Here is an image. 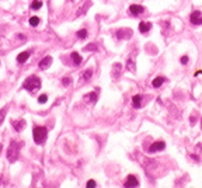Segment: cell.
Here are the masks:
<instances>
[{
	"mask_svg": "<svg viewBox=\"0 0 202 188\" xmlns=\"http://www.w3.org/2000/svg\"><path fill=\"white\" fill-rule=\"evenodd\" d=\"M41 87V80L36 76H30L24 83H23V89L28 90L30 93H35L36 90H39Z\"/></svg>",
	"mask_w": 202,
	"mask_h": 188,
	"instance_id": "obj_1",
	"label": "cell"
},
{
	"mask_svg": "<svg viewBox=\"0 0 202 188\" xmlns=\"http://www.w3.org/2000/svg\"><path fill=\"white\" fill-rule=\"evenodd\" d=\"M46 135H48V131L46 128L44 127H34L33 129V138H34V142L41 145L46 140Z\"/></svg>",
	"mask_w": 202,
	"mask_h": 188,
	"instance_id": "obj_2",
	"label": "cell"
},
{
	"mask_svg": "<svg viewBox=\"0 0 202 188\" xmlns=\"http://www.w3.org/2000/svg\"><path fill=\"white\" fill-rule=\"evenodd\" d=\"M21 145L20 142H11L10 143V147H8V153H7V157L10 161H16L20 156V150H21Z\"/></svg>",
	"mask_w": 202,
	"mask_h": 188,
	"instance_id": "obj_3",
	"label": "cell"
},
{
	"mask_svg": "<svg viewBox=\"0 0 202 188\" xmlns=\"http://www.w3.org/2000/svg\"><path fill=\"white\" fill-rule=\"evenodd\" d=\"M190 21L192 23V24H195V25L202 24V13H201V11H194V13H191Z\"/></svg>",
	"mask_w": 202,
	"mask_h": 188,
	"instance_id": "obj_4",
	"label": "cell"
},
{
	"mask_svg": "<svg viewBox=\"0 0 202 188\" xmlns=\"http://www.w3.org/2000/svg\"><path fill=\"white\" fill-rule=\"evenodd\" d=\"M164 147H166V143L163 142V140H160V142H154L153 145L149 147V152H150V153H154V152L163 150Z\"/></svg>",
	"mask_w": 202,
	"mask_h": 188,
	"instance_id": "obj_5",
	"label": "cell"
},
{
	"mask_svg": "<svg viewBox=\"0 0 202 188\" xmlns=\"http://www.w3.org/2000/svg\"><path fill=\"white\" fill-rule=\"evenodd\" d=\"M143 11H145V8L142 7V6H137V4H132V6L129 7V13L132 14V16H135V17L140 16Z\"/></svg>",
	"mask_w": 202,
	"mask_h": 188,
	"instance_id": "obj_6",
	"label": "cell"
},
{
	"mask_svg": "<svg viewBox=\"0 0 202 188\" xmlns=\"http://www.w3.org/2000/svg\"><path fill=\"white\" fill-rule=\"evenodd\" d=\"M139 183H137V178L135 176H128L125 181V187H137Z\"/></svg>",
	"mask_w": 202,
	"mask_h": 188,
	"instance_id": "obj_7",
	"label": "cell"
},
{
	"mask_svg": "<svg viewBox=\"0 0 202 188\" xmlns=\"http://www.w3.org/2000/svg\"><path fill=\"white\" fill-rule=\"evenodd\" d=\"M51 63H52V58H51V56H45L44 59L39 62V67H41V69H48L49 66H51Z\"/></svg>",
	"mask_w": 202,
	"mask_h": 188,
	"instance_id": "obj_8",
	"label": "cell"
},
{
	"mask_svg": "<svg viewBox=\"0 0 202 188\" xmlns=\"http://www.w3.org/2000/svg\"><path fill=\"white\" fill-rule=\"evenodd\" d=\"M13 127L17 132H20L23 128L25 127V121L24 119H17V121H13Z\"/></svg>",
	"mask_w": 202,
	"mask_h": 188,
	"instance_id": "obj_9",
	"label": "cell"
},
{
	"mask_svg": "<svg viewBox=\"0 0 202 188\" xmlns=\"http://www.w3.org/2000/svg\"><path fill=\"white\" fill-rule=\"evenodd\" d=\"M150 28H152V24L150 23H147V21H142L140 24H139V31L140 33H147V31H150Z\"/></svg>",
	"mask_w": 202,
	"mask_h": 188,
	"instance_id": "obj_10",
	"label": "cell"
},
{
	"mask_svg": "<svg viewBox=\"0 0 202 188\" xmlns=\"http://www.w3.org/2000/svg\"><path fill=\"white\" fill-rule=\"evenodd\" d=\"M30 58V52H21L18 56H17V62L18 63H24V62H27V59Z\"/></svg>",
	"mask_w": 202,
	"mask_h": 188,
	"instance_id": "obj_11",
	"label": "cell"
},
{
	"mask_svg": "<svg viewBox=\"0 0 202 188\" xmlns=\"http://www.w3.org/2000/svg\"><path fill=\"white\" fill-rule=\"evenodd\" d=\"M140 100H142L140 96H134V97H132V105H134L135 108H139V107H140Z\"/></svg>",
	"mask_w": 202,
	"mask_h": 188,
	"instance_id": "obj_12",
	"label": "cell"
},
{
	"mask_svg": "<svg viewBox=\"0 0 202 188\" xmlns=\"http://www.w3.org/2000/svg\"><path fill=\"white\" fill-rule=\"evenodd\" d=\"M72 59H73V63H74V65H80L81 63V56L77 52L72 53Z\"/></svg>",
	"mask_w": 202,
	"mask_h": 188,
	"instance_id": "obj_13",
	"label": "cell"
},
{
	"mask_svg": "<svg viewBox=\"0 0 202 188\" xmlns=\"http://www.w3.org/2000/svg\"><path fill=\"white\" fill-rule=\"evenodd\" d=\"M163 83H164V77H162V76H159V77H156V79H154L152 84H153V87H160V86L163 84Z\"/></svg>",
	"mask_w": 202,
	"mask_h": 188,
	"instance_id": "obj_14",
	"label": "cell"
},
{
	"mask_svg": "<svg viewBox=\"0 0 202 188\" xmlns=\"http://www.w3.org/2000/svg\"><path fill=\"white\" fill-rule=\"evenodd\" d=\"M84 98H86V100H90L91 102H96V101H97V91H94V93H91V94H87Z\"/></svg>",
	"mask_w": 202,
	"mask_h": 188,
	"instance_id": "obj_15",
	"label": "cell"
},
{
	"mask_svg": "<svg viewBox=\"0 0 202 188\" xmlns=\"http://www.w3.org/2000/svg\"><path fill=\"white\" fill-rule=\"evenodd\" d=\"M42 7V2L41 0H35V2H33V4H31V8L33 10H38V8Z\"/></svg>",
	"mask_w": 202,
	"mask_h": 188,
	"instance_id": "obj_16",
	"label": "cell"
},
{
	"mask_svg": "<svg viewBox=\"0 0 202 188\" xmlns=\"http://www.w3.org/2000/svg\"><path fill=\"white\" fill-rule=\"evenodd\" d=\"M39 18H38V17H31V18H30V24L33 25V27H36V25L39 24Z\"/></svg>",
	"mask_w": 202,
	"mask_h": 188,
	"instance_id": "obj_17",
	"label": "cell"
},
{
	"mask_svg": "<svg viewBox=\"0 0 202 188\" xmlns=\"http://www.w3.org/2000/svg\"><path fill=\"white\" fill-rule=\"evenodd\" d=\"M77 37L80 38V39H84V38H87V30H80V31L77 33Z\"/></svg>",
	"mask_w": 202,
	"mask_h": 188,
	"instance_id": "obj_18",
	"label": "cell"
},
{
	"mask_svg": "<svg viewBox=\"0 0 202 188\" xmlns=\"http://www.w3.org/2000/svg\"><path fill=\"white\" fill-rule=\"evenodd\" d=\"M46 101H48V96H46V94L39 96V98H38V102H39V104H45Z\"/></svg>",
	"mask_w": 202,
	"mask_h": 188,
	"instance_id": "obj_19",
	"label": "cell"
},
{
	"mask_svg": "<svg viewBox=\"0 0 202 188\" xmlns=\"http://www.w3.org/2000/svg\"><path fill=\"white\" fill-rule=\"evenodd\" d=\"M91 74H93V72H91V70H86L84 73H83V79H84V80H89V77H91Z\"/></svg>",
	"mask_w": 202,
	"mask_h": 188,
	"instance_id": "obj_20",
	"label": "cell"
},
{
	"mask_svg": "<svg viewBox=\"0 0 202 188\" xmlns=\"http://www.w3.org/2000/svg\"><path fill=\"white\" fill-rule=\"evenodd\" d=\"M4 117H6V108H2V110H0V125L3 124Z\"/></svg>",
	"mask_w": 202,
	"mask_h": 188,
	"instance_id": "obj_21",
	"label": "cell"
},
{
	"mask_svg": "<svg viewBox=\"0 0 202 188\" xmlns=\"http://www.w3.org/2000/svg\"><path fill=\"white\" fill-rule=\"evenodd\" d=\"M62 83H63V86H69V84L72 83V80H70V77H65Z\"/></svg>",
	"mask_w": 202,
	"mask_h": 188,
	"instance_id": "obj_22",
	"label": "cell"
},
{
	"mask_svg": "<svg viewBox=\"0 0 202 188\" xmlns=\"http://www.w3.org/2000/svg\"><path fill=\"white\" fill-rule=\"evenodd\" d=\"M94 187H96V181L90 180L89 183H87V188H94Z\"/></svg>",
	"mask_w": 202,
	"mask_h": 188,
	"instance_id": "obj_23",
	"label": "cell"
},
{
	"mask_svg": "<svg viewBox=\"0 0 202 188\" xmlns=\"http://www.w3.org/2000/svg\"><path fill=\"white\" fill-rule=\"evenodd\" d=\"M181 63H182V65L188 63V56H182V58H181Z\"/></svg>",
	"mask_w": 202,
	"mask_h": 188,
	"instance_id": "obj_24",
	"label": "cell"
},
{
	"mask_svg": "<svg viewBox=\"0 0 202 188\" xmlns=\"http://www.w3.org/2000/svg\"><path fill=\"white\" fill-rule=\"evenodd\" d=\"M128 66H129V67H128L129 70H134V65H132V61H131V59L128 61Z\"/></svg>",
	"mask_w": 202,
	"mask_h": 188,
	"instance_id": "obj_25",
	"label": "cell"
},
{
	"mask_svg": "<svg viewBox=\"0 0 202 188\" xmlns=\"http://www.w3.org/2000/svg\"><path fill=\"white\" fill-rule=\"evenodd\" d=\"M201 127H202V121H201Z\"/></svg>",
	"mask_w": 202,
	"mask_h": 188,
	"instance_id": "obj_26",
	"label": "cell"
}]
</instances>
